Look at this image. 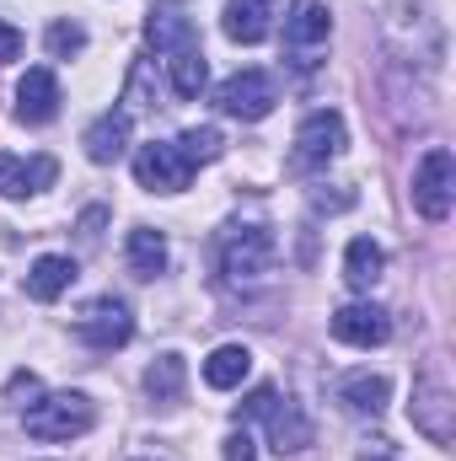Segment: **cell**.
<instances>
[{
    "label": "cell",
    "instance_id": "ffe728a7",
    "mask_svg": "<svg viewBox=\"0 0 456 461\" xmlns=\"http://www.w3.org/2000/svg\"><path fill=\"white\" fill-rule=\"evenodd\" d=\"M446 408H451V402H446V392H441L435 381H419L408 419H414V424H419V429H424L435 446H446V440H451V419H446Z\"/></svg>",
    "mask_w": 456,
    "mask_h": 461
},
{
    "label": "cell",
    "instance_id": "7402d4cb",
    "mask_svg": "<svg viewBox=\"0 0 456 461\" xmlns=\"http://www.w3.org/2000/svg\"><path fill=\"white\" fill-rule=\"evenodd\" d=\"M183 386H188V365H183V354H156V359L145 365V392H150L156 402H178Z\"/></svg>",
    "mask_w": 456,
    "mask_h": 461
},
{
    "label": "cell",
    "instance_id": "7c38bea8",
    "mask_svg": "<svg viewBox=\"0 0 456 461\" xmlns=\"http://www.w3.org/2000/svg\"><path fill=\"white\" fill-rule=\"evenodd\" d=\"M59 81H54V70H27L22 81H16V118L22 123H49V118L59 113Z\"/></svg>",
    "mask_w": 456,
    "mask_h": 461
},
{
    "label": "cell",
    "instance_id": "3957f363",
    "mask_svg": "<svg viewBox=\"0 0 456 461\" xmlns=\"http://www.w3.org/2000/svg\"><path fill=\"white\" fill-rule=\"evenodd\" d=\"M274 263V230L258 226V221H236V226L221 230V274H226L231 285H247V279H258L263 268Z\"/></svg>",
    "mask_w": 456,
    "mask_h": 461
},
{
    "label": "cell",
    "instance_id": "52a82bcc",
    "mask_svg": "<svg viewBox=\"0 0 456 461\" xmlns=\"http://www.w3.org/2000/svg\"><path fill=\"white\" fill-rule=\"evenodd\" d=\"M274 103H279V86H274L269 70H236L215 92V108L226 118H242V123H263L274 113Z\"/></svg>",
    "mask_w": 456,
    "mask_h": 461
},
{
    "label": "cell",
    "instance_id": "484cf974",
    "mask_svg": "<svg viewBox=\"0 0 456 461\" xmlns=\"http://www.w3.org/2000/svg\"><path fill=\"white\" fill-rule=\"evenodd\" d=\"M5 397H11V402H22V408H27V402H32V397H43V386H38V375H32V370H16V375H11V381H5Z\"/></svg>",
    "mask_w": 456,
    "mask_h": 461
},
{
    "label": "cell",
    "instance_id": "8fae6325",
    "mask_svg": "<svg viewBox=\"0 0 456 461\" xmlns=\"http://www.w3.org/2000/svg\"><path fill=\"white\" fill-rule=\"evenodd\" d=\"M54 156H32V161H22V156H5L0 150V199H32L38 188H49L54 183Z\"/></svg>",
    "mask_w": 456,
    "mask_h": 461
},
{
    "label": "cell",
    "instance_id": "2e32d148",
    "mask_svg": "<svg viewBox=\"0 0 456 461\" xmlns=\"http://www.w3.org/2000/svg\"><path fill=\"white\" fill-rule=\"evenodd\" d=\"M381 268H387V252H381V241H370V236H354V241L343 247V285H349V290L370 295V285L381 279Z\"/></svg>",
    "mask_w": 456,
    "mask_h": 461
},
{
    "label": "cell",
    "instance_id": "603a6c76",
    "mask_svg": "<svg viewBox=\"0 0 456 461\" xmlns=\"http://www.w3.org/2000/svg\"><path fill=\"white\" fill-rule=\"evenodd\" d=\"M172 145L183 150V161H188V167H210V161H221V156H226V134H221L215 123H199V129H183V134H178Z\"/></svg>",
    "mask_w": 456,
    "mask_h": 461
},
{
    "label": "cell",
    "instance_id": "4316f807",
    "mask_svg": "<svg viewBox=\"0 0 456 461\" xmlns=\"http://www.w3.org/2000/svg\"><path fill=\"white\" fill-rule=\"evenodd\" d=\"M226 461H258V446H252V435H247V429L226 435Z\"/></svg>",
    "mask_w": 456,
    "mask_h": 461
},
{
    "label": "cell",
    "instance_id": "7a4b0ae2",
    "mask_svg": "<svg viewBox=\"0 0 456 461\" xmlns=\"http://www.w3.org/2000/svg\"><path fill=\"white\" fill-rule=\"evenodd\" d=\"M236 419H263V424H269V446H274L279 456H296V451L312 446L306 413H301L290 397H279V386H258V392L236 408Z\"/></svg>",
    "mask_w": 456,
    "mask_h": 461
},
{
    "label": "cell",
    "instance_id": "8992f818",
    "mask_svg": "<svg viewBox=\"0 0 456 461\" xmlns=\"http://www.w3.org/2000/svg\"><path fill=\"white\" fill-rule=\"evenodd\" d=\"M328 38H333V11H328L323 0H296L290 16H285V54H290L301 70H312L317 54L328 49Z\"/></svg>",
    "mask_w": 456,
    "mask_h": 461
},
{
    "label": "cell",
    "instance_id": "4fadbf2b",
    "mask_svg": "<svg viewBox=\"0 0 456 461\" xmlns=\"http://www.w3.org/2000/svg\"><path fill=\"white\" fill-rule=\"evenodd\" d=\"M123 258H129V274H134V279H156V274H167V263H172L167 236H161V230H150V226H134V230H129Z\"/></svg>",
    "mask_w": 456,
    "mask_h": 461
},
{
    "label": "cell",
    "instance_id": "9c48e42d",
    "mask_svg": "<svg viewBox=\"0 0 456 461\" xmlns=\"http://www.w3.org/2000/svg\"><path fill=\"white\" fill-rule=\"evenodd\" d=\"M76 333L87 339L92 348H123L134 339V312L118 301V295H103V301H92L87 312H81V322H76Z\"/></svg>",
    "mask_w": 456,
    "mask_h": 461
},
{
    "label": "cell",
    "instance_id": "5b68a950",
    "mask_svg": "<svg viewBox=\"0 0 456 461\" xmlns=\"http://www.w3.org/2000/svg\"><path fill=\"white\" fill-rule=\"evenodd\" d=\"M451 204H456V161L446 145H435V150H424V161L414 172V210L441 226L451 215Z\"/></svg>",
    "mask_w": 456,
    "mask_h": 461
},
{
    "label": "cell",
    "instance_id": "30bf717a",
    "mask_svg": "<svg viewBox=\"0 0 456 461\" xmlns=\"http://www.w3.org/2000/svg\"><path fill=\"white\" fill-rule=\"evenodd\" d=\"M333 339L349 348H381L392 339V317L376 301H349V306L333 312Z\"/></svg>",
    "mask_w": 456,
    "mask_h": 461
},
{
    "label": "cell",
    "instance_id": "277c9868",
    "mask_svg": "<svg viewBox=\"0 0 456 461\" xmlns=\"http://www.w3.org/2000/svg\"><path fill=\"white\" fill-rule=\"evenodd\" d=\"M343 145H349L343 113H333V108H317V113H312L306 123H301V129H296V150H290V167H296V172H323L333 156H343Z\"/></svg>",
    "mask_w": 456,
    "mask_h": 461
},
{
    "label": "cell",
    "instance_id": "f546056e",
    "mask_svg": "<svg viewBox=\"0 0 456 461\" xmlns=\"http://www.w3.org/2000/svg\"><path fill=\"white\" fill-rule=\"evenodd\" d=\"M134 461H150V456H134Z\"/></svg>",
    "mask_w": 456,
    "mask_h": 461
},
{
    "label": "cell",
    "instance_id": "f1b7e54d",
    "mask_svg": "<svg viewBox=\"0 0 456 461\" xmlns=\"http://www.w3.org/2000/svg\"><path fill=\"white\" fill-rule=\"evenodd\" d=\"M360 461H392V440H387V435H370V440L360 446Z\"/></svg>",
    "mask_w": 456,
    "mask_h": 461
},
{
    "label": "cell",
    "instance_id": "d6986e66",
    "mask_svg": "<svg viewBox=\"0 0 456 461\" xmlns=\"http://www.w3.org/2000/svg\"><path fill=\"white\" fill-rule=\"evenodd\" d=\"M70 285H76V263H70V258H59V252H43V258L27 268V295H32V301H43V306H49V301H59Z\"/></svg>",
    "mask_w": 456,
    "mask_h": 461
},
{
    "label": "cell",
    "instance_id": "83f0119b",
    "mask_svg": "<svg viewBox=\"0 0 456 461\" xmlns=\"http://www.w3.org/2000/svg\"><path fill=\"white\" fill-rule=\"evenodd\" d=\"M11 59H22V32L11 22H0V65H11Z\"/></svg>",
    "mask_w": 456,
    "mask_h": 461
},
{
    "label": "cell",
    "instance_id": "5bb4252c",
    "mask_svg": "<svg viewBox=\"0 0 456 461\" xmlns=\"http://www.w3.org/2000/svg\"><path fill=\"white\" fill-rule=\"evenodd\" d=\"M387 397H392V381H387V375L354 370V375L339 381V402L349 408V413H360V419H376V413L387 408Z\"/></svg>",
    "mask_w": 456,
    "mask_h": 461
},
{
    "label": "cell",
    "instance_id": "ba28073f",
    "mask_svg": "<svg viewBox=\"0 0 456 461\" xmlns=\"http://www.w3.org/2000/svg\"><path fill=\"white\" fill-rule=\"evenodd\" d=\"M134 177H140V188H150V194H183L188 177H194V167L183 161V150H178L172 140H150V145L134 150Z\"/></svg>",
    "mask_w": 456,
    "mask_h": 461
},
{
    "label": "cell",
    "instance_id": "ac0fdd59",
    "mask_svg": "<svg viewBox=\"0 0 456 461\" xmlns=\"http://www.w3.org/2000/svg\"><path fill=\"white\" fill-rule=\"evenodd\" d=\"M129 123H134V118L123 113V108H114V113H103L92 129H87L81 145H87V156H92L97 167H114L118 156H123V145H129Z\"/></svg>",
    "mask_w": 456,
    "mask_h": 461
},
{
    "label": "cell",
    "instance_id": "44dd1931",
    "mask_svg": "<svg viewBox=\"0 0 456 461\" xmlns=\"http://www.w3.org/2000/svg\"><path fill=\"white\" fill-rule=\"evenodd\" d=\"M247 370H252V348H247V344H221L210 359H205V381H210L215 392L242 386V381H247Z\"/></svg>",
    "mask_w": 456,
    "mask_h": 461
},
{
    "label": "cell",
    "instance_id": "9a60e30c",
    "mask_svg": "<svg viewBox=\"0 0 456 461\" xmlns=\"http://www.w3.org/2000/svg\"><path fill=\"white\" fill-rule=\"evenodd\" d=\"M145 43H150V49H161V54L199 49L194 16H183V11H150V16H145Z\"/></svg>",
    "mask_w": 456,
    "mask_h": 461
},
{
    "label": "cell",
    "instance_id": "cb8c5ba5",
    "mask_svg": "<svg viewBox=\"0 0 456 461\" xmlns=\"http://www.w3.org/2000/svg\"><path fill=\"white\" fill-rule=\"evenodd\" d=\"M167 70H172V92H178L183 103H194V97L205 92V81H210V65H205V54H199V49L172 54V59H167Z\"/></svg>",
    "mask_w": 456,
    "mask_h": 461
},
{
    "label": "cell",
    "instance_id": "6da1fadb",
    "mask_svg": "<svg viewBox=\"0 0 456 461\" xmlns=\"http://www.w3.org/2000/svg\"><path fill=\"white\" fill-rule=\"evenodd\" d=\"M22 424H27L32 440H54V446L59 440H81L97 424V402L87 392H49V397L22 408Z\"/></svg>",
    "mask_w": 456,
    "mask_h": 461
},
{
    "label": "cell",
    "instance_id": "e0dca14e",
    "mask_svg": "<svg viewBox=\"0 0 456 461\" xmlns=\"http://www.w3.org/2000/svg\"><path fill=\"white\" fill-rule=\"evenodd\" d=\"M269 16H274V0H226V38L231 43H263L269 38Z\"/></svg>",
    "mask_w": 456,
    "mask_h": 461
},
{
    "label": "cell",
    "instance_id": "d4e9b609",
    "mask_svg": "<svg viewBox=\"0 0 456 461\" xmlns=\"http://www.w3.org/2000/svg\"><path fill=\"white\" fill-rule=\"evenodd\" d=\"M43 43H49V54H54V59H70V54H81V49H87V27H81V22H54Z\"/></svg>",
    "mask_w": 456,
    "mask_h": 461
}]
</instances>
